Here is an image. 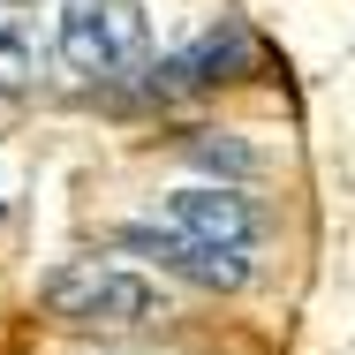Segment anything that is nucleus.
<instances>
[{"label":"nucleus","mask_w":355,"mask_h":355,"mask_svg":"<svg viewBox=\"0 0 355 355\" xmlns=\"http://www.w3.org/2000/svg\"><path fill=\"white\" fill-rule=\"evenodd\" d=\"M46 310L76 325V333H129V325H151L159 318V287L144 272H121V265H98V257H69L46 272Z\"/></svg>","instance_id":"f257e3e1"},{"label":"nucleus","mask_w":355,"mask_h":355,"mask_svg":"<svg viewBox=\"0 0 355 355\" xmlns=\"http://www.w3.org/2000/svg\"><path fill=\"white\" fill-rule=\"evenodd\" d=\"M166 227L189 234V242H219V250H250L265 234V212L234 189V182H197V189H174L166 197Z\"/></svg>","instance_id":"20e7f679"},{"label":"nucleus","mask_w":355,"mask_h":355,"mask_svg":"<svg viewBox=\"0 0 355 355\" xmlns=\"http://www.w3.org/2000/svg\"><path fill=\"white\" fill-rule=\"evenodd\" d=\"M121 242L129 250H144V257H159L174 280L189 287H219V295H234V287H250V250H219V242H189V234H174V227H121Z\"/></svg>","instance_id":"7ed1b4c3"},{"label":"nucleus","mask_w":355,"mask_h":355,"mask_svg":"<svg viewBox=\"0 0 355 355\" xmlns=\"http://www.w3.org/2000/svg\"><path fill=\"white\" fill-rule=\"evenodd\" d=\"M46 31H38V15H23V8H0V98H23V91H38V76H46Z\"/></svg>","instance_id":"39448f33"},{"label":"nucleus","mask_w":355,"mask_h":355,"mask_svg":"<svg viewBox=\"0 0 355 355\" xmlns=\"http://www.w3.org/2000/svg\"><path fill=\"white\" fill-rule=\"evenodd\" d=\"M189 159H197V166H212V174H250V166H257V151H250V144L212 137V129H197V137H189Z\"/></svg>","instance_id":"0eeeda50"},{"label":"nucleus","mask_w":355,"mask_h":355,"mask_svg":"<svg viewBox=\"0 0 355 355\" xmlns=\"http://www.w3.org/2000/svg\"><path fill=\"white\" fill-rule=\"evenodd\" d=\"M53 53L76 76H91V83L129 76L151 53V15H144L137 0H69L61 23H53Z\"/></svg>","instance_id":"f03ea898"},{"label":"nucleus","mask_w":355,"mask_h":355,"mask_svg":"<svg viewBox=\"0 0 355 355\" xmlns=\"http://www.w3.org/2000/svg\"><path fill=\"white\" fill-rule=\"evenodd\" d=\"M242 61H250V38L227 23V31H205L182 61H166V83H189V91H205V83H234Z\"/></svg>","instance_id":"423d86ee"}]
</instances>
